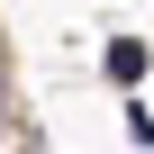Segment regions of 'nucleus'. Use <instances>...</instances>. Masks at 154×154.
Returning a JSON list of instances; mask_svg holds the SVG:
<instances>
[{"instance_id": "obj_1", "label": "nucleus", "mask_w": 154, "mask_h": 154, "mask_svg": "<svg viewBox=\"0 0 154 154\" xmlns=\"http://www.w3.org/2000/svg\"><path fill=\"white\" fill-rule=\"evenodd\" d=\"M109 82H118V91H136V82H145V45H136V36H118V45H109Z\"/></svg>"}]
</instances>
